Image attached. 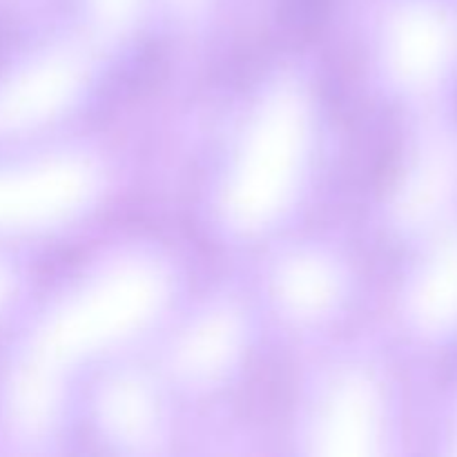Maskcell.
Segmentation results:
<instances>
[{
    "label": "cell",
    "instance_id": "obj_2",
    "mask_svg": "<svg viewBox=\"0 0 457 457\" xmlns=\"http://www.w3.org/2000/svg\"><path fill=\"white\" fill-rule=\"evenodd\" d=\"M9 43H12V38H9V27L4 22H0V62H3L4 54H7Z\"/></svg>",
    "mask_w": 457,
    "mask_h": 457
},
{
    "label": "cell",
    "instance_id": "obj_1",
    "mask_svg": "<svg viewBox=\"0 0 457 457\" xmlns=\"http://www.w3.org/2000/svg\"><path fill=\"white\" fill-rule=\"evenodd\" d=\"M286 12L293 18L295 27H308L320 25V16L326 12V0H288Z\"/></svg>",
    "mask_w": 457,
    "mask_h": 457
}]
</instances>
